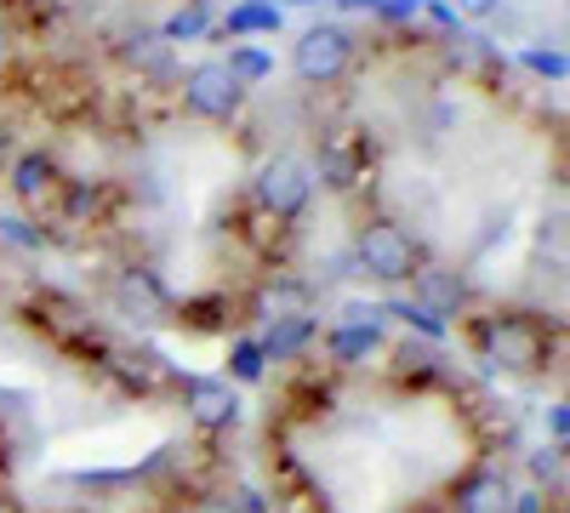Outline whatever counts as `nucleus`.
Here are the masks:
<instances>
[{
    "mask_svg": "<svg viewBox=\"0 0 570 513\" xmlns=\"http://www.w3.org/2000/svg\"><path fill=\"white\" fill-rule=\"evenodd\" d=\"M354 257H360V268H365L371 279H389V286L416 274V246H411V235H405L400 223H371V228H360Z\"/></svg>",
    "mask_w": 570,
    "mask_h": 513,
    "instance_id": "f257e3e1",
    "label": "nucleus"
},
{
    "mask_svg": "<svg viewBox=\"0 0 570 513\" xmlns=\"http://www.w3.org/2000/svg\"><path fill=\"white\" fill-rule=\"evenodd\" d=\"M348 58H354V40H348L343 23H314V29H303V40L292 46V69H297L303 80H314V86L337 80V75L348 69Z\"/></svg>",
    "mask_w": 570,
    "mask_h": 513,
    "instance_id": "f03ea898",
    "label": "nucleus"
},
{
    "mask_svg": "<svg viewBox=\"0 0 570 513\" xmlns=\"http://www.w3.org/2000/svg\"><path fill=\"white\" fill-rule=\"evenodd\" d=\"M257 200H263L274 217H303L308 200H314V171H308L297 155H274V160L257 171Z\"/></svg>",
    "mask_w": 570,
    "mask_h": 513,
    "instance_id": "7ed1b4c3",
    "label": "nucleus"
},
{
    "mask_svg": "<svg viewBox=\"0 0 570 513\" xmlns=\"http://www.w3.org/2000/svg\"><path fill=\"white\" fill-rule=\"evenodd\" d=\"M183 103L188 115H200V120H234L246 103V86L234 80L223 63H200L195 75L183 80Z\"/></svg>",
    "mask_w": 570,
    "mask_h": 513,
    "instance_id": "20e7f679",
    "label": "nucleus"
},
{
    "mask_svg": "<svg viewBox=\"0 0 570 513\" xmlns=\"http://www.w3.org/2000/svg\"><path fill=\"white\" fill-rule=\"evenodd\" d=\"M485 343H491V359H497V365H508V371H537V365L548 359L542 332H537L531 319H513V314L491 325Z\"/></svg>",
    "mask_w": 570,
    "mask_h": 513,
    "instance_id": "39448f33",
    "label": "nucleus"
},
{
    "mask_svg": "<svg viewBox=\"0 0 570 513\" xmlns=\"http://www.w3.org/2000/svg\"><path fill=\"white\" fill-rule=\"evenodd\" d=\"M188 416L200 428H234L240 423V394H234L223 377H188Z\"/></svg>",
    "mask_w": 570,
    "mask_h": 513,
    "instance_id": "423d86ee",
    "label": "nucleus"
},
{
    "mask_svg": "<svg viewBox=\"0 0 570 513\" xmlns=\"http://www.w3.org/2000/svg\"><path fill=\"white\" fill-rule=\"evenodd\" d=\"M115 303H120V314H131V319H160V314H166V286H160L149 268H126V274L115 279Z\"/></svg>",
    "mask_w": 570,
    "mask_h": 513,
    "instance_id": "0eeeda50",
    "label": "nucleus"
},
{
    "mask_svg": "<svg viewBox=\"0 0 570 513\" xmlns=\"http://www.w3.org/2000/svg\"><path fill=\"white\" fill-rule=\"evenodd\" d=\"M58 166L52 160H46V155H23L18 166H12V195L29 206V211H46V206H52L58 200Z\"/></svg>",
    "mask_w": 570,
    "mask_h": 513,
    "instance_id": "6e6552de",
    "label": "nucleus"
},
{
    "mask_svg": "<svg viewBox=\"0 0 570 513\" xmlns=\"http://www.w3.org/2000/svg\"><path fill=\"white\" fill-rule=\"evenodd\" d=\"M416 286H422V297H416V303H422L428 314H440V319H445V314H456V308L468 303V286H462L456 274H445V268H416Z\"/></svg>",
    "mask_w": 570,
    "mask_h": 513,
    "instance_id": "1a4fd4ad",
    "label": "nucleus"
},
{
    "mask_svg": "<svg viewBox=\"0 0 570 513\" xmlns=\"http://www.w3.org/2000/svg\"><path fill=\"white\" fill-rule=\"evenodd\" d=\"M456 507H462V513H513V491H508L502 474H473V480L462 485Z\"/></svg>",
    "mask_w": 570,
    "mask_h": 513,
    "instance_id": "9d476101",
    "label": "nucleus"
},
{
    "mask_svg": "<svg viewBox=\"0 0 570 513\" xmlns=\"http://www.w3.org/2000/svg\"><path fill=\"white\" fill-rule=\"evenodd\" d=\"M365 354H376V319H348V325L331 332V359L360 365Z\"/></svg>",
    "mask_w": 570,
    "mask_h": 513,
    "instance_id": "9b49d317",
    "label": "nucleus"
},
{
    "mask_svg": "<svg viewBox=\"0 0 570 513\" xmlns=\"http://www.w3.org/2000/svg\"><path fill=\"white\" fill-rule=\"evenodd\" d=\"M279 18H285V12L268 7V0H246V7H234V12H228V29H234V34H274Z\"/></svg>",
    "mask_w": 570,
    "mask_h": 513,
    "instance_id": "f8f14e48",
    "label": "nucleus"
},
{
    "mask_svg": "<svg viewBox=\"0 0 570 513\" xmlns=\"http://www.w3.org/2000/svg\"><path fill=\"white\" fill-rule=\"evenodd\" d=\"M303 343H308V319L297 314V319H279V325H274V332H268L257 348H263V359H285V354H297Z\"/></svg>",
    "mask_w": 570,
    "mask_h": 513,
    "instance_id": "ddd939ff",
    "label": "nucleus"
},
{
    "mask_svg": "<svg viewBox=\"0 0 570 513\" xmlns=\"http://www.w3.org/2000/svg\"><path fill=\"white\" fill-rule=\"evenodd\" d=\"M206 29H212V12H206V7H183V12L166 18L160 40H166V46H177V40H200Z\"/></svg>",
    "mask_w": 570,
    "mask_h": 513,
    "instance_id": "4468645a",
    "label": "nucleus"
},
{
    "mask_svg": "<svg viewBox=\"0 0 570 513\" xmlns=\"http://www.w3.org/2000/svg\"><path fill=\"white\" fill-rule=\"evenodd\" d=\"M223 69L246 86V80H268V75H274V58H268V52H257V46H240V52H228V63H223Z\"/></svg>",
    "mask_w": 570,
    "mask_h": 513,
    "instance_id": "2eb2a0df",
    "label": "nucleus"
},
{
    "mask_svg": "<svg viewBox=\"0 0 570 513\" xmlns=\"http://www.w3.org/2000/svg\"><path fill=\"white\" fill-rule=\"evenodd\" d=\"M0 240H12L18 251H40V228H29V217H0Z\"/></svg>",
    "mask_w": 570,
    "mask_h": 513,
    "instance_id": "dca6fc26",
    "label": "nucleus"
},
{
    "mask_svg": "<svg viewBox=\"0 0 570 513\" xmlns=\"http://www.w3.org/2000/svg\"><path fill=\"white\" fill-rule=\"evenodd\" d=\"M263 348L257 343H234V377H240V383H257L263 377Z\"/></svg>",
    "mask_w": 570,
    "mask_h": 513,
    "instance_id": "f3484780",
    "label": "nucleus"
},
{
    "mask_svg": "<svg viewBox=\"0 0 570 513\" xmlns=\"http://www.w3.org/2000/svg\"><path fill=\"white\" fill-rule=\"evenodd\" d=\"M394 314H405V325H416V332H422V337H434V343L445 337V319H440V314H428L422 303H400Z\"/></svg>",
    "mask_w": 570,
    "mask_h": 513,
    "instance_id": "a211bd4d",
    "label": "nucleus"
},
{
    "mask_svg": "<svg viewBox=\"0 0 570 513\" xmlns=\"http://www.w3.org/2000/svg\"><path fill=\"white\" fill-rule=\"evenodd\" d=\"M531 474H537V480H548V485H564V445H553V451L531 456Z\"/></svg>",
    "mask_w": 570,
    "mask_h": 513,
    "instance_id": "6ab92c4d",
    "label": "nucleus"
},
{
    "mask_svg": "<svg viewBox=\"0 0 570 513\" xmlns=\"http://www.w3.org/2000/svg\"><path fill=\"white\" fill-rule=\"evenodd\" d=\"M451 12H456V18H473V23H485V18L502 12V0H451Z\"/></svg>",
    "mask_w": 570,
    "mask_h": 513,
    "instance_id": "aec40b11",
    "label": "nucleus"
},
{
    "mask_svg": "<svg viewBox=\"0 0 570 513\" xmlns=\"http://www.w3.org/2000/svg\"><path fill=\"white\" fill-rule=\"evenodd\" d=\"M525 63L548 80H564V52H525Z\"/></svg>",
    "mask_w": 570,
    "mask_h": 513,
    "instance_id": "412c9836",
    "label": "nucleus"
},
{
    "mask_svg": "<svg viewBox=\"0 0 570 513\" xmlns=\"http://www.w3.org/2000/svg\"><path fill=\"white\" fill-rule=\"evenodd\" d=\"M548 434H553V445L570 440V411L564 405H548Z\"/></svg>",
    "mask_w": 570,
    "mask_h": 513,
    "instance_id": "4be33fe9",
    "label": "nucleus"
},
{
    "mask_svg": "<svg viewBox=\"0 0 570 513\" xmlns=\"http://www.w3.org/2000/svg\"><path fill=\"white\" fill-rule=\"evenodd\" d=\"M422 7V0H376V12H389V18H411Z\"/></svg>",
    "mask_w": 570,
    "mask_h": 513,
    "instance_id": "5701e85b",
    "label": "nucleus"
},
{
    "mask_svg": "<svg viewBox=\"0 0 570 513\" xmlns=\"http://www.w3.org/2000/svg\"><path fill=\"white\" fill-rule=\"evenodd\" d=\"M343 12H376V0H337Z\"/></svg>",
    "mask_w": 570,
    "mask_h": 513,
    "instance_id": "b1692460",
    "label": "nucleus"
},
{
    "mask_svg": "<svg viewBox=\"0 0 570 513\" xmlns=\"http://www.w3.org/2000/svg\"><path fill=\"white\" fill-rule=\"evenodd\" d=\"M200 513H234V507H228V502H206Z\"/></svg>",
    "mask_w": 570,
    "mask_h": 513,
    "instance_id": "393cba45",
    "label": "nucleus"
},
{
    "mask_svg": "<svg viewBox=\"0 0 570 513\" xmlns=\"http://www.w3.org/2000/svg\"><path fill=\"white\" fill-rule=\"evenodd\" d=\"M0 58H7V23H0Z\"/></svg>",
    "mask_w": 570,
    "mask_h": 513,
    "instance_id": "a878e982",
    "label": "nucleus"
},
{
    "mask_svg": "<svg viewBox=\"0 0 570 513\" xmlns=\"http://www.w3.org/2000/svg\"><path fill=\"white\" fill-rule=\"evenodd\" d=\"M268 7H274V0H268ZM292 7H314V0H292Z\"/></svg>",
    "mask_w": 570,
    "mask_h": 513,
    "instance_id": "bb28decb",
    "label": "nucleus"
}]
</instances>
